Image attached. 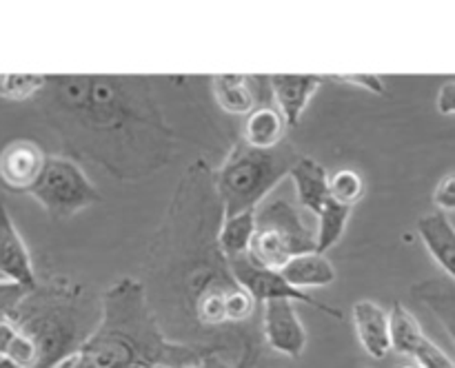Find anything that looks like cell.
<instances>
[{
    "mask_svg": "<svg viewBox=\"0 0 455 368\" xmlns=\"http://www.w3.org/2000/svg\"><path fill=\"white\" fill-rule=\"evenodd\" d=\"M43 91L67 145L120 180H140L172 160L173 133L147 78L47 75Z\"/></svg>",
    "mask_w": 455,
    "mask_h": 368,
    "instance_id": "6da1fadb",
    "label": "cell"
},
{
    "mask_svg": "<svg viewBox=\"0 0 455 368\" xmlns=\"http://www.w3.org/2000/svg\"><path fill=\"white\" fill-rule=\"evenodd\" d=\"M204 355L160 331L140 279L123 278L100 297V315L78 350L53 368H198Z\"/></svg>",
    "mask_w": 455,
    "mask_h": 368,
    "instance_id": "7a4b0ae2",
    "label": "cell"
},
{
    "mask_svg": "<svg viewBox=\"0 0 455 368\" xmlns=\"http://www.w3.org/2000/svg\"><path fill=\"white\" fill-rule=\"evenodd\" d=\"M80 288L69 282L31 288L7 310L9 317L31 337L38 348V368H53L67 355L78 350L84 337L78 317Z\"/></svg>",
    "mask_w": 455,
    "mask_h": 368,
    "instance_id": "3957f363",
    "label": "cell"
},
{
    "mask_svg": "<svg viewBox=\"0 0 455 368\" xmlns=\"http://www.w3.org/2000/svg\"><path fill=\"white\" fill-rule=\"evenodd\" d=\"M296 158L298 153L284 142L271 151L251 149L244 142L231 146L220 168L212 173L222 217L256 211L280 180L289 176Z\"/></svg>",
    "mask_w": 455,
    "mask_h": 368,
    "instance_id": "277c9868",
    "label": "cell"
},
{
    "mask_svg": "<svg viewBox=\"0 0 455 368\" xmlns=\"http://www.w3.org/2000/svg\"><path fill=\"white\" fill-rule=\"evenodd\" d=\"M315 251V229L287 198H267L256 208V233L247 257L260 269L280 270L291 257Z\"/></svg>",
    "mask_w": 455,
    "mask_h": 368,
    "instance_id": "5b68a950",
    "label": "cell"
},
{
    "mask_svg": "<svg viewBox=\"0 0 455 368\" xmlns=\"http://www.w3.org/2000/svg\"><path fill=\"white\" fill-rule=\"evenodd\" d=\"M29 195L53 220H69L76 213L102 202L100 191L83 167L67 155H47L43 173Z\"/></svg>",
    "mask_w": 455,
    "mask_h": 368,
    "instance_id": "8992f818",
    "label": "cell"
},
{
    "mask_svg": "<svg viewBox=\"0 0 455 368\" xmlns=\"http://www.w3.org/2000/svg\"><path fill=\"white\" fill-rule=\"evenodd\" d=\"M227 264H229V270L231 275H234L235 282H238L243 288H247L258 304H265V301H274V300H289V301H298V304L314 306V309L323 310L324 315H329V317L333 319H342L340 309L324 304V301H320L318 297L311 295V293L300 291V288H293L291 284L278 273V270L260 269V266L251 264L247 255L238 257V260H229Z\"/></svg>",
    "mask_w": 455,
    "mask_h": 368,
    "instance_id": "52a82bcc",
    "label": "cell"
},
{
    "mask_svg": "<svg viewBox=\"0 0 455 368\" xmlns=\"http://www.w3.org/2000/svg\"><path fill=\"white\" fill-rule=\"evenodd\" d=\"M389 331H391V350L400 355H409L416 359L422 368H455V362L440 348L435 341L425 335L418 319L404 309L400 301H395L389 310Z\"/></svg>",
    "mask_w": 455,
    "mask_h": 368,
    "instance_id": "ba28073f",
    "label": "cell"
},
{
    "mask_svg": "<svg viewBox=\"0 0 455 368\" xmlns=\"http://www.w3.org/2000/svg\"><path fill=\"white\" fill-rule=\"evenodd\" d=\"M265 341L280 355L298 359L307 348V331L296 310V301L274 300L262 304Z\"/></svg>",
    "mask_w": 455,
    "mask_h": 368,
    "instance_id": "9c48e42d",
    "label": "cell"
},
{
    "mask_svg": "<svg viewBox=\"0 0 455 368\" xmlns=\"http://www.w3.org/2000/svg\"><path fill=\"white\" fill-rule=\"evenodd\" d=\"M47 153L31 140H12L0 149V184L13 193H29L43 173Z\"/></svg>",
    "mask_w": 455,
    "mask_h": 368,
    "instance_id": "30bf717a",
    "label": "cell"
},
{
    "mask_svg": "<svg viewBox=\"0 0 455 368\" xmlns=\"http://www.w3.org/2000/svg\"><path fill=\"white\" fill-rule=\"evenodd\" d=\"M0 275L7 282L27 288V291L36 288L38 284L29 248H27L22 235L18 233L16 222L3 202H0Z\"/></svg>",
    "mask_w": 455,
    "mask_h": 368,
    "instance_id": "8fae6325",
    "label": "cell"
},
{
    "mask_svg": "<svg viewBox=\"0 0 455 368\" xmlns=\"http://www.w3.org/2000/svg\"><path fill=\"white\" fill-rule=\"evenodd\" d=\"M267 82H269V91L278 105L275 109L280 111L287 127H298L307 105L324 80L320 75H271Z\"/></svg>",
    "mask_w": 455,
    "mask_h": 368,
    "instance_id": "7c38bea8",
    "label": "cell"
},
{
    "mask_svg": "<svg viewBox=\"0 0 455 368\" xmlns=\"http://www.w3.org/2000/svg\"><path fill=\"white\" fill-rule=\"evenodd\" d=\"M351 322L364 353L373 359L387 357L391 350L389 313L373 300H358L351 306Z\"/></svg>",
    "mask_w": 455,
    "mask_h": 368,
    "instance_id": "4fadbf2b",
    "label": "cell"
},
{
    "mask_svg": "<svg viewBox=\"0 0 455 368\" xmlns=\"http://www.w3.org/2000/svg\"><path fill=\"white\" fill-rule=\"evenodd\" d=\"M418 235L429 255L438 262L440 269L455 282V226L443 211H429L418 220Z\"/></svg>",
    "mask_w": 455,
    "mask_h": 368,
    "instance_id": "5bb4252c",
    "label": "cell"
},
{
    "mask_svg": "<svg viewBox=\"0 0 455 368\" xmlns=\"http://www.w3.org/2000/svg\"><path fill=\"white\" fill-rule=\"evenodd\" d=\"M289 177L296 186L298 207L307 208L314 215H318L320 208L329 200V173L318 160L309 155H298L289 168Z\"/></svg>",
    "mask_w": 455,
    "mask_h": 368,
    "instance_id": "9a60e30c",
    "label": "cell"
},
{
    "mask_svg": "<svg viewBox=\"0 0 455 368\" xmlns=\"http://www.w3.org/2000/svg\"><path fill=\"white\" fill-rule=\"evenodd\" d=\"M213 98L222 111L231 115H244L247 118L258 106V89L260 80L253 75L240 74H220L212 78Z\"/></svg>",
    "mask_w": 455,
    "mask_h": 368,
    "instance_id": "2e32d148",
    "label": "cell"
},
{
    "mask_svg": "<svg viewBox=\"0 0 455 368\" xmlns=\"http://www.w3.org/2000/svg\"><path fill=\"white\" fill-rule=\"evenodd\" d=\"M293 288L309 293L311 288H324L336 282V266L331 264L323 253H302V255L291 257L283 269L278 270Z\"/></svg>",
    "mask_w": 455,
    "mask_h": 368,
    "instance_id": "e0dca14e",
    "label": "cell"
},
{
    "mask_svg": "<svg viewBox=\"0 0 455 368\" xmlns=\"http://www.w3.org/2000/svg\"><path fill=\"white\" fill-rule=\"evenodd\" d=\"M287 122L280 111L271 105H258L251 114L244 118L243 142L251 149L271 151L280 146L287 136Z\"/></svg>",
    "mask_w": 455,
    "mask_h": 368,
    "instance_id": "ac0fdd59",
    "label": "cell"
},
{
    "mask_svg": "<svg viewBox=\"0 0 455 368\" xmlns=\"http://www.w3.org/2000/svg\"><path fill=\"white\" fill-rule=\"evenodd\" d=\"M413 297L435 315L455 346V282L449 278H431L411 286Z\"/></svg>",
    "mask_w": 455,
    "mask_h": 368,
    "instance_id": "d6986e66",
    "label": "cell"
},
{
    "mask_svg": "<svg viewBox=\"0 0 455 368\" xmlns=\"http://www.w3.org/2000/svg\"><path fill=\"white\" fill-rule=\"evenodd\" d=\"M253 233H256V211H244L222 217L216 233L218 251L222 253L227 262L238 260V257L247 255Z\"/></svg>",
    "mask_w": 455,
    "mask_h": 368,
    "instance_id": "ffe728a7",
    "label": "cell"
},
{
    "mask_svg": "<svg viewBox=\"0 0 455 368\" xmlns=\"http://www.w3.org/2000/svg\"><path fill=\"white\" fill-rule=\"evenodd\" d=\"M0 357L22 368H38V348L7 313H0Z\"/></svg>",
    "mask_w": 455,
    "mask_h": 368,
    "instance_id": "44dd1931",
    "label": "cell"
},
{
    "mask_svg": "<svg viewBox=\"0 0 455 368\" xmlns=\"http://www.w3.org/2000/svg\"><path fill=\"white\" fill-rule=\"evenodd\" d=\"M351 211L354 208L333 202L331 198L324 202V207L315 215L318 217V226H315V253L327 255V251H331L340 242L347 231V224L351 220Z\"/></svg>",
    "mask_w": 455,
    "mask_h": 368,
    "instance_id": "7402d4cb",
    "label": "cell"
},
{
    "mask_svg": "<svg viewBox=\"0 0 455 368\" xmlns=\"http://www.w3.org/2000/svg\"><path fill=\"white\" fill-rule=\"evenodd\" d=\"M47 87V75L40 74H3L0 75V98L9 102H25L40 96Z\"/></svg>",
    "mask_w": 455,
    "mask_h": 368,
    "instance_id": "603a6c76",
    "label": "cell"
},
{
    "mask_svg": "<svg viewBox=\"0 0 455 368\" xmlns=\"http://www.w3.org/2000/svg\"><path fill=\"white\" fill-rule=\"evenodd\" d=\"M364 195V180L354 168H338L329 176V198L338 204L354 208Z\"/></svg>",
    "mask_w": 455,
    "mask_h": 368,
    "instance_id": "cb8c5ba5",
    "label": "cell"
},
{
    "mask_svg": "<svg viewBox=\"0 0 455 368\" xmlns=\"http://www.w3.org/2000/svg\"><path fill=\"white\" fill-rule=\"evenodd\" d=\"M333 82L349 84V87H360L369 93H376V96H385V82H382L380 75H367V74H354V75H333Z\"/></svg>",
    "mask_w": 455,
    "mask_h": 368,
    "instance_id": "d4e9b609",
    "label": "cell"
},
{
    "mask_svg": "<svg viewBox=\"0 0 455 368\" xmlns=\"http://www.w3.org/2000/svg\"><path fill=\"white\" fill-rule=\"evenodd\" d=\"M434 204L438 211H455V173H447L440 177L434 189Z\"/></svg>",
    "mask_w": 455,
    "mask_h": 368,
    "instance_id": "484cf974",
    "label": "cell"
},
{
    "mask_svg": "<svg viewBox=\"0 0 455 368\" xmlns=\"http://www.w3.org/2000/svg\"><path fill=\"white\" fill-rule=\"evenodd\" d=\"M25 293H29V291L22 286H16V284H12V282L0 284V313H7L9 309H13V306L18 304V300H20Z\"/></svg>",
    "mask_w": 455,
    "mask_h": 368,
    "instance_id": "4316f807",
    "label": "cell"
},
{
    "mask_svg": "<svg viewBox=\"0 0 455 368\" xmlns=\"http://www.w3.org/2000/svg\"><path fill=\"white\" fill-rule=\"evenodd\" d=\"M438 111L443 115L455 114V80H449L438 91Z\"/></svg>",
    "mask_w": 455,
    "mask_h": 368,
    "instance_id": "83f0119b",
    "label": "cell"
},
{
    "mask_svg": "<svg viewBox=\"0 0 455 368\" xmlns=\"http://www.w3.org/2000/svg\"><path fill=\"white\" fill-rule=\"evenodd\" d=\"M0 368H22V366H18V364H13V362H9V359H4V357H0Z\"/></svg>",
    "mask_w": 455,
    "mask_h": 368,
    "instance_id": "f1b7e54d",
    "label": "cell"
},
{
    "mask_svg": "<svg viewBox=\"0 0 455 368\" xmlns=\"http://www.w3.org/2000/svg\"><path fill=\"white\" fill-rule=\"evenodd\" d=\"M403 368H422V366H418V364H409V366H403Z\"/></svg>",
    "mask_w": 455,
    "mask_h": 368,
    "instance_id": "f546056e",
    "label": "cell"
},
{
    "mask_svg": "<svg viewBox=\"0 0 455 368\" xmlns=\"http://www.w3.org/2000/svg\"><path fill=\"white\" fill-rule=\"evenodd\" d=\"M3 282H7V279H4V278H3V275H0V284H3Z\"/></svg>",
    "mask_w": 455,
    "mask_h": 368,
    "instance_id": "4dcf8cb0",
    "label": "cell"
},
{
    "mask_svg": "<svg viewBox=\"0 0 455 368\" xmlns=\"http://www.w3.org/2000/svg\"><path fill=\"white\" fill-rule=\"evenodd\" d=\"M156 368H169V366H156Z\"/></svg>",
    "mask_w": 455,
    "mask_h": 368,
    "instance_id": "1f68e13d",
    "label": "cell"
}]
</instances>
